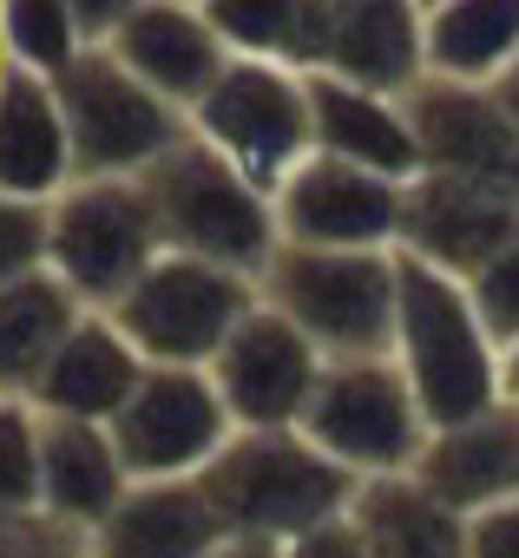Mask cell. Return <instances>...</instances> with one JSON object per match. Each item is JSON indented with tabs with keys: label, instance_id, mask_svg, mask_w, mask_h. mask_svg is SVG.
Listing matches in <instances>:
<instances>
[{
	"label": "cell",
	"instance_id": "obj_1",
	"mask_svg": "<svg viewBox=\"0 0 519 558\" xmlns=\"http://www.w3.org/2000/svg\"><path fill=\"white\" fill-rule=\"evenodd\" d=\"M204 499L230 538L250 545H297L355 506V480L323 460L303 434H230V447L204 466Z\"/></svg>",
	"mask_w": 519,
	"mask_h": 558
},
{
	"label": "cell",
	"instance_id": "obj_2",
	"mask_svg": "<svg viewBox=\"0 0 519 558\" xmlns=\"http://www.w3.org/2000/svg\"><path fill=\"white\" fill-rule=\"evenodd\" d=\"M388 362L408 375L427 427H460L499 408V342L486 336L467 283L401 256V303Z\"/></svg>",
	"mask_w": 519,
	"mask_h": 558
},
{
	"label": "cell",
	"instance_id": "obj_3",
	"mask_svg": "<svg viewBox=\"0 0 519 558\" xmlns=\"http://www.w3.org/2000/svg\"><path fill=\"white\" fill-rule=\"evenodd\" d=\"M138 184L152 197V217H158V236H165L171 256L237 269V276H250V283L264 290V269L283 250L270 191H256L237 165H224L197 138H184L171 158H158Z\"/></svg>",
	"mask_w": 519,
	"mask_h": 558
},
{
	"label": "cell",
	"instance_id": "obj_4",
	"mask_svg": "<svg viewBox=\"0 0 519 558\" xmlns=\"http://www.w3.org/2000/svg\"><path fill=\"white\" fill-rule=\"evenodd\" d=\"M264 303L316 342L323 362H369L395 349L401 303V250L349 256V250H277L264 269Z\"/></svg>",
	"mask_w": 519,
	"mask_h": 558
},
{
	"label": "cell",
	"instance_id": "obj_5",
	"mask_svg": "<svg viewBox=\"0 0 519 558\" xmlns=\"http://www.w3.org/2000/svg\"><path fill=\"white\" fill-rule=\"evenodd\" d=\"M158 256L165 236L138 178H73L47 204V269L80 296V310L112 316Z\"/></svg>",
	"mask_w": 519,
	"mask_h": 558
},
{
	"label": "cell",
	"instance_id": "obj_6",
	"mask_svg": "<svg viewBox=\"0 0 519 558\" xmlns=\"http://www.w3.org/2000/svg\"><path fill=\"white\" fill-rule=\"evenodd\" d=\"M323 460H336L355 486H375V480H408L434 440L408 375L388 362V355H369V362H329L323 381H316V401L297 427Z\"/></svg>",
	"mask_w": 519,
	"mask_h": 558
},
{
	"label": "cell",
	"instance_id": "obj_7",
	"mask_svg": "<svg viewBox=\"0 0 519 558\" xmlns=\"http://www.w3.org/2000/svg\"><path fill=\"white\" fill-rule=\"evenodd\" d=\"M191 138L210 145L224 165H237L256 191H283L316 158V119H310V73L270 66V60H230L217 86L191 112Z\"/></svg>",
	"mask_w": 519,
	"mask_h": 558
},
{
	"label": "cell",
	"instance_id": "obj_8",
	"mask_svg": "<svg viewBox=\"0 0 519 558\" xmlns=\"http://www.w3.org/2000/svg\"><path fill=\"white\" fill-rule=\"evenodd\" d=\"M264 303V290L237 269L197 263V256H158L138 283L125 290V303L112 310V323L125 329V342L145 355V368H191L210 375V362L224 355V342L250 323V310Z\"/></svg>",
	"mask_w": 519,
	"mask_h": 558
},
{
	"label": "cell",
	"instance_id": "obj_9",
	"mask_svg": "<svg viewBox=\"0 0 519 558\" xmlns=\"http://www.w3.org/2000/svg\"><path fill=\"white\" fill-rule=\"evenodd\" d=\"M53 93L73 132L80 178H145L158 158H171L191 138V119L165 106L152 86H138L106 47H93Z\"/></svg>",
	"mask_w": 519,
	"mask_h": 558
},
{
	"label": "cell",
	"instance_id": "obj_10",
	"mask_svg": "<svg viewBox=\"0 0 519 558\" xmlns=\"http://www.w3.org/2000/svg\"><path fill=\"white\" fill-rule=\"evenodd\" d=\"M323 368L329 362L316 355V342L303 329H290L270 303H256L250 323L210 362V388L237 434H297L316 401Z\"/></svg>",
	"mask_w": 519,
	"mask_h": 558
},
{
	"label": "cell",
	"instance_id": "obj_11",
	"mask_svg": "<svg viewBox=\"0 0 519 558\" xmlns=\"http://www.w3.org/2000/svg\"><path fill=\"white\" fill-rule=\"evenodd\" d=\"M132 480H204V466L230 447V414L210 375L191 368H145L125 414L106 427Z\"/></svg>",
	"mask_w": 519,
	"mask_h": 558
},
{
	"label": "cell",
	"instance_id": "obj_12",
	"mask_svg": "<svg viewBox=\"0 0 519 558\" xmlns=\"http://www.w3.org/2000/svg\"><path fill=\"white\" fill-rule=\"evenodd\" d=\"M408 217V184L369 178L336 158H310L277 191L283 250H349V256H395Z\"/></svg>",
	"mask_w": 519,
	"mask_h": 558
},
{
	"label": "cell",
	"instance_id": "obj_13",
	"mask_svg": "<svg viewBox=\"0 0 519 558\" xmlns=\"http://www.w3.org/2000/svg\"><path fill=\"white\" fill-rule=\"evenodd\" d=\"M408 119L421 145V178H454V184L519 197V132L506 125L493 93L421 80L408 93Z\"/></svg>",
	"mask_w": 519,
	"mask_h": 558
},
{
	"label": "cell",
	"instance_id": "obj_14",
	"mask_svg": "<svg viewBox=\"0 0 519 558\" xmlns=\"http://www.w3.org/2000/svg\"><path fill=\"white\" fill-rule=\"evenodd\" d=\"M106 53L152 86L165 106H178L184 119L197 112V99L217 86V73L230 66L224 40L210 34L204 8H184V0H125L119 27L106 34Z\"/></svg>",
	"mask_w": 519,
	"mask_h": 558
},
{
	"label": "cell",
	"instance_id": "obj_15",
	"mask_svg": "<svg viewBox=\"0 0 519 558\" xmlns=\"http://www.w3.org/2000/svg\"><path fill=\"white\" fill-rule=\"evenodd\" d=\"M519 243V197L454 184V178H414L408 184V217H401V256L473 283V276Z\"/></svg>",
	"mask_w": 519,
	"mask_h": 558
},
{
	"label": "cell",
	"instance_id": "obj_16",
	"mask_svg": "<svg viewBox=\"0 0 519 558\" xmlns=\"http://www.w3.org/2000/svg\"><path fill=\"white\" fill-rule=\"evenodd\" d=\"M145 381V355L125 342V329L99 310L80 316V329L60 342V355L47 362L40 388L27 395L40 421H80V427H112L125 414V401Z\"/></svg>",
	"mask_w": 519,
	"mask_h": 558
},
{
	"label": "cell",
	"instance_id": "obj_17",
	"mask_svg": "<svg viewBox=\"0 0 519 558\" xmlns=\"http://www.w3.org/2000/svg\"><path fill=\"white\" fill-rule=\"evenodd\" d=\"M408 480L427 486L460 519H480V512L519 499V408L499 401L460 427H434V440Z\"/></svg>",
	"mask_w": 519,
	"mask_h": 558
},
{
	"label": "cell",
	"instance_id": "obj_18",
	"mask_svg": "<svg viewBox=\"0 0 519 558\" xmlns=\"http://www.w3.org/2000/svg\"><path fill=\"white\" fill-rule=\"evenodd\" d=\"M310 119H316V158L355 165V171L388 178V184L421 178V145H414L408 99H382V93L342 86L329 73H310Z\"/></svg>",
	"mask_w": 519,
	"mask_h": 558
},
{
	"label": "cell",
	"instance_id": "obj_19",
	"mask_svg": "<svg viewBox=\"0 0 519 558\" xmlns=\"http://www.w3.org/2000/svg\"><path fill=\"white\" fill-rule=\"evenodd\" d=\"M125 493H132V473H125L106 427L40 421V519L53 532L86 545Z\"/></svg>",
	"mask_w": 519,
	"mask_h": 558
},
{
	"label": "cell",
	"instance_id": "obj_20",
	"mask_svg": "<svg viewBox=\"0 0 519 558\" xmlns=\"http://www.w3.org/2000/svg\"><path fill=\"white\" fill-rule=\"evenodd\" d=\"M316 73L362 86V93H382V99H408L427 80L421 8H401V0H336L329 53Z\"/></svg>",
	"mask_w": 519,
	"mask_h": 558
},
{
	"label": "cell",
	"instance_id": "obj_21",
	"mask_svg": "<svg viewBox=\"0 0 519 558\" xmlns=\"http://www.w3.org/2000/svg\"><path fill=\"white\" fill-rule=\"evenodd\" d=\"M224 519L197 480H132L112 519L86 538V558H217Z\"/></svg>",
	"mask_w": 519,
	"mask_h": 558
},
{
	"label": "cell",
	"instance_id": "obj_22",
	"mask_svg": "<svg viewBox=\"0 0 519 558\" xmlns=\"http://www.w3.org/2000/svg\"><path fill=\"white\" fill-rule=\"evenodd\" d=\"M73 132L60 112V93L0 66V197L53 204L73 184Z\"/></svg>",
	"mask_w": 519,
	"mask_h": 558
},
{
	"label": "cell",
	"instance_id": "obj_23",
	"mask_svg": "<svg viewBox=\"0 0 519 558\" xmlns=\"http://www.w3.org/2000/svg\"><path fill=\"white\" fill-rule=\"evenodd\" d=\"M427 80L493 93L519 60V0H440L421 8Z\"/></svg>",
	"mask_w": 519,
	"mask_h": 558
},
{
	"label": "cell",
	"instance_id": "obj_24",
	"mask_svg": "<svg viewBox=\"0 0 519 558\" xmlns=\"http://www.w3.org/2000/svg\"><path fill=\"white\" fill-rule=\"evenodd\" d=\"M336 0H204V21L230 60H270L290 73H316L329 53Z\"/></svg>",
	"mask_w": 519,
	"mask_h": 558
},
{
	"label": "cell",
	"instance_id": "obj_25",
	"mask_svg": "<svg viewBox=\"0 0 519 558\" xmlns=\"http://www.w3.org/2000/svg\"><path fill=\"white\" fill-rule=\"evenodd\" d=\"M80 296L60 283L53 269L27 276V283L0 290V401H27L60 355V342L80 329Z\"/></svg>",
	"mask_w": 519,
	"mask_h": 558
},
{
	"label": "cell",
	"instance_id": "obj_26",
	"mask_svg": "<svg viewBox=\"0 0 519 558\" xmlns=\"http://www.w3.org/2000/svg\"><path fill=\"white\" fill-rule=\"evenodd\" d=\"M349 525L369 558H467V519L414 480H375L355 493Z\"/></svg>",
	"mask_w": 519,
	"mask_h": 558
},
{
	"label": "cell",
	"instance_id": "obj_27",
	"mask_svg": "<svg viewBox=\"0 0 519 558\" xmlns=\"http://www.w3.org/2000/svg\"><path fill=\"white\" fill-rule=\"evenodd\" d=\"M93 53L73 0H8L0 8V66H14L40 86H60Z\"/></svg>",
	"mask_w": 519,
	"mask_h": 558
},
{
	"label": "cell",
	"instance_id": "obj_28",
	"mask_svg": "<svg viewBox=\"0 0 519 558\" xmlns=\"http://www.w3.org/2000/svg\"><path fill=\"white\" fill-rule=\"evenodd\" d=\"M0 519L47 525L40 519V414H34V401H0Z\"/></svg>",
	"mask_w": 519,
	"mask_h": 558
},
{
	"label": "cell",
	"instance_id": "obj_29",
	"mask_svg": "<svg viewBox=\"0 0 519 558\" xmlns=\"http://www.w3.org/2000/svg\"><path fill=\"white\" fill-rule=\"evenodd\" d=\"M47 269V204L0 197V290Z\"/></svg>",
	"mask_w": 519,
	"mask_h": 558
},
{
	"label": "cell",
	"instance_id": "obj_30",
	"mask_svg": "<svg viewBox=\"0 0 519 558\" xmlns=\"http://www.w3.org/2000/svg\"><path fill=\"white\" fill-rule=\"evenodd\" d=\"M467 296H473V310H480V323H486V336L506 349V342H519V243L506 250V256H493L473 283H467Z\"/></svg>",
	"mask_w": 519,
	"mask_h": 558
},
{
	"label": "cell",
	"instance_id": "obj_31",
	"mask_svg": "<svg viewBox=\"0 0 519 558\" xmlns=\"http://www.w3.org/2000/svg\"><path fill=\"white\" fill-rule=\"evenodd\" d=\"M467 558H519V499L467 519Z\"/></svg>",
	"mask_w": 519,
	"mask_h": 558
},
{
	"label": "cell",
	"instance_id": "obj_32",
	"mask_svg": "<svg viewBox=\"0 0 519 558\" xmlns=\"http://www.w3.org/2000/svg\"><path fill=\"white\" fill-rule=\"evenodd\" d=\"M283 558H369V551H362L355 525H349V519H336V525H323V532H310V538L283 545Z\"/></svg>",
	"mask_w": 519,
	"mask_h": 558
},
{
	"label": "cell",
	"instance_id": "obj_33",
	"mask_svg": "<svg viewBox=\"0 0 519 558\" xmlns=\"http://www.w3.org/2000/svg\"><path fill=\"white\" fill-rule=\"evenodd\" d=\"M499 401H506V408H519V342H506V349H499Z\"/></svg>",
	"mask_w": 519,
	"mask_h": 558
},
{
	"label": "cell",
	"instance_id": "obj_34",
	"mask_svg": "<svg viewBox=\"0 0 519 558\" xmlns=\"http://www.w3.org/2000/svg\"><path fill=\"white\" fill-rule=\"evenodd\" d=\"M493 106H499V112H506V125L519 132V60H512V66H506V80L493 86Z\"/></svg>",
	"mask_w": 519,
	"mask_h": 558
},
{
	"label": "cell",
	"instance_id": "obj_35",
	"mask_svg": "<svg viewBox=\"0 0 519 558\" xmlns=\"http://www.w3.org/2000/svg\"><path fill=\"white\" fill-rule=\"evenodd\" d=\"M217 558H283V545H250V538H224Z\"/></svg>",
	"mask_w": 519,
	"mask_h": 558
},
{
	"label": "cell",
	"instance_id": "obj_36",
	"mask_svg": "<svg viewBox=\"0 0 519 558\" xmlns=\"http://www.w3.org/2000/svg\"><path fill=\"white\" fill-rule=\"evenodd\" d=\"M40 558H86V545H67V551H40Z\"/></svg>",
	"mask_w": 519,
	"mask_h": 558
}]
</instances>
